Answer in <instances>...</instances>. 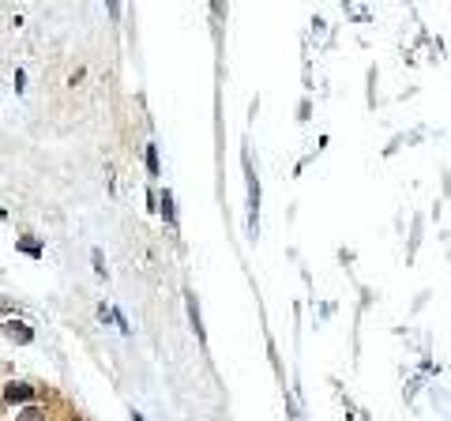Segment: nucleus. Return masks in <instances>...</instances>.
Instances as JSON below:
<instances>
[{"label": "nucleus", "mask_w": 451, "mask_h": 421, "mask_svg": "<svg viewBox=\"0 0 451 421\" xmlns=\"http://www.w3.org/2000/svg\"><path fill=\"white\" fill-rule=\"evenodd\" d=\"M0 331H4V339H12V342H19V346H26V342L34 339V331L23 320H4V324H0Z\"/></svg>", "instance_id": "f257e3e1"}, {"label": "nucleus", "mask_w": 451, "mask_h": 421, "mask_svg": "<svg viewBox=\"0 0 451 421\" xmlns=\"http://www.w3.org/2000/svg\"><path fill=\"white\" fill-rule=\"evenodd\" d=\"M4 399L8 402H26V399H34V388H31V383H8Z\"/></svg>", "instance_id": "f03ea898"}, {"label": "nucleus", "mask_w": 451, "mask_h": 421, "mask_svg": "<svg viewBox=\"0 0 451 421\" xmlns=\"http://www.w3.org/2000/svg\"><path fill=\"white\" fill-rule=\"evenodd\" d=\"M188 316L196 324V335H204V324H199V308H196V297H188Z\"/></svg>", "instance_id": "7ed1b4c3"}, {"label": "nucleus", "mask_w": 451, "mask_h": 421, "mask_svg": "<svg viewBox=\"0 0 451 421\" xmlns=\"http://www.w3.org/2000/svg\"><path fill=\"white\" fill-rule=\"evenodd\" d=\"M23 252H26V256H42V245H38V241H23Z\"/></svg>", "instance_id": "20e7f679"}, {"label": "nucleus", "mask_w": 451, "mask_h": 421, "mask_svg": "<svg viewBox=\"0 0 451 421\" xmlns=\"http://www.w3.org/2000/svg\"><path fill=\"white\" fill-rule=\"evenodd\" d=\"M147 166H151V173H158V154H154V147L147 151Z\"/></svg>", "instance_id": "39448f33"}, {"label": "nucleus", "mask_w": 451, "mask_h": 421, "mask_svg": "<svg viewBox=\"0 0 451 421\" xmlns=\"http://www.w3.org/2000/svg\"><path fill=\"white\" fill-rule=\"evenodd\" d=\"M90 260H95V271H98V275H106V267H102V252L95 248V256H90Z\"/></svg>", "instance_id": "423d86ee"}]
</instances>
